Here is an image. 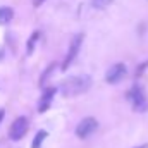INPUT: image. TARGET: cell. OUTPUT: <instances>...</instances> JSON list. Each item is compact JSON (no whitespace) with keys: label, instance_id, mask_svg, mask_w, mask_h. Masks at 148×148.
Returning <instances> with one entry per match:
<instances>
[{"label":"cell","instance_id":"9a60e30c","mask_svg":"<svg viewBox=\"0 0 148 148\" xmlns=\"http://www.w3.org/2000/svg\"><path fill=\"white\" fill-rule=\"evenodd\" d=\"M2 115H3V110H0V121H2Z\"/></svg>","mask_w":148,"mask_h":148},{"label":"cell","instance_id":"52a82bcc","mask_svg":"<svg viewBox=\"0 0 148 148\" xmlns=\"http://www.w3.org/2000/svg\"><path fill=\"white\" fill-rule=\"evenodd\" d=\"M53 95H55V88H47L45 91H43V95H41V98H40V105H38V110L40 112H45L48 107H50V103H52V98H53Z\"/></svg>","mask_w":148,"mask_h":148},{"label":"cell","instance_id":"9c48e42d","mask_svg":"<svg viewBox=\"0 0 148 148\" xmlns=\"http://www.w3.org/2000/svg\"><path fill=\"white\" fill-rule=\"evenodd\" d=\"M47 138V131H40L36 134V138H35V141L31 143V148H40L41 147V141Z\"/></svg>","mask_w":148,"mask_h":148},{"label":"cell","instance_id":"4fadbf2b","mask_svg":"<svg viewBox=\"0 0 148 148\" xmlns=\"http://www.w3.org/2000/svg\"><path fill=\"white\" fill-rule=\"evenodd\" d=\"M43 2H45V0H33V5H35V7H40Z\"/></svg>","mask_w":148,"mask_h":148},{"label":"cell","instance_id":"8fae6325","mask_svg":"<svg viewBox=\"0 0 148 148\" xmlns=\"http://www.w3.org/2000/svg\"><path fill=\"white\" fill-rule=\"evenodd\" d=\"M38 36H40V31H35V35L29 38V41H28V53L33 52V48H35V41L38 40Z\"/></svg>","mask_w":148,"mask_h":148},{"label":"cell","instance_id":"3957f363","mask_svg":"<svg viewBox=\"0 0 148 148\" xmlns=\"http://www.w3.org/2000/svg\"><path fill=\"white\" fill-rule=\"evenodd\" d=\"M97 129H98V122H97V119H95V117H84V119L77 124V127H76V134H77V138L86 140V138L91 136Z\"/></svg>","mask_w":148,"mask_h":148},{"label":"cell","instance_id":"30bf717a","mask_svg":"<svg viewBox=\"0 0 148 148\" xmlns=\"http://www.w3.org/2000/svg\"><path fill=\"white\" fill-rule=\"evenodd\" d=\"M114 0H91V5L95 9H107Z\"/></svg>","mask_w":148,"mask_h":148},{"label":"cell","instance_id":"8992f818","mask_svg":"<svg viewBox=\"0 0 148 148\" xmlns=\"http://www.w3.org/2000/svg\"><path fill=\"white\" fill-rule=\"evenodd\" d=\"M126 74H127V71H126V66H124V64H115V66H112L110 69L107 71L105 79H107V83L115 84V83H119L121 79H124Z\"/></svg>","mask_w":148,"mask_h":148},{"label":"cell","instance_id":"ba28073f","mask_svg":"<svg viewBox=\"0 0 148 148\" xmlns=\"http://www.w3.org/2000/svg\"><path fill=\"white\" fill-rule=\"evenodd\" d=\"M14 17V10L10 7H0V24H9Z\"/></svg>","mask_w":148,"mask_h":148},{"label":"cell","instance_id":"7c38bea8","mask_svg":"<svg viewBox=\"0 0 148 148\" xmlns=\"http://www.w3.org/2000/svg\"><path fill=\"white\" fill-rule=\"evenodd\" d=\"M53 67H55V64H52V66H50V67H48V69H47V71L43 73V76H41V79H40V84H43V83H45V79H47V77L50 76V71H52Z\"/></svg>","mask_w":148,"mask_h":148},{"label":"cell","instance_id":"5b68a950","mask_svg":"<svg viewBox=\"0 0 148 148\" xmlns=\"http://www.w3.org/2000/svg\"><path fill=\"white\" fill-rule=\"evenodd\" d=\"M81 43H83V33H79V35H76V36L73 38V41H71V45H69V52H67L66 60H64V64H62V69H67V67L71 66V62L76 59V55H77V52H79V48H81Z\"/></svg>","mask_w":148,"mask_h":148},{"label":"cell","instance_id":"277c9868","mask_svg":"<svg viewBox=\"0 0 148 148\" xmlns=\"http://www.w3.org/2000/svg\"><path fill=\"white\" fill-rule=\"evenodd\" d=\"M26 133H28V119H26V117H17V119L10 124L9 138L14 140V141H19Z\"/></svg>","mask_w":148,"mask_h":148},{"label":"cell","instance_id":"6da1fadb","mask_svg":"<svg viewBox=\"0 0 148 148\" xmlns=\"http://www.w3.org/2000/svg\"><path fill=\"white\" fill-rule=\"evenodd\" d=\"M91 84H93L91 76H88V74H77V76H71L66 81H62L60 91H62L64 97H76V95H81V93L88 91L91 88Z\"/></svg>","mask_w":148,"mask_h":148},{"label":"cell","instance_id":"7a4b0ae2","mask_svg":"<svg viewBox=\"0 0 148 148\" xmlns=\"http://www.w3.org/2000/svg\"><path fill=\"white\" fill-rule=\"evenodd\" d=\"M127 100L131 102V105H133V109L134 110H147L148 109V98L147 95H145V91L140 88V86H133L129 91H127Z\"/></svg>","mask_w":148,"mask_h":148},{"label":"cell","instance_id":"5bb4252c","mask_svg":"<svg viewBox=\"0 0 148 148\" xmlns=\"http://www.w3.org/2000/svg\"><path fill=\"white\" fill-rule=\"evenodd\" d=\"M136 148H148V145H141V147H136Z\"/></svg>","mask_w":148,"mask_h":148}]
</instances>
